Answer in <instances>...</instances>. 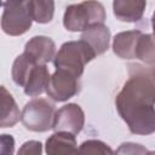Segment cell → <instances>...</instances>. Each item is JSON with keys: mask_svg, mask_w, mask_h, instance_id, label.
Masks as SVG:
<instances>
[{"mask_svg": "<svg viewBox=\"0 0 155 155\" xmlns=\"http://www.w3.org/2000/svg\"><path fill=\"white\" fill-rule=\"evenodd\" d=\"M85 125V114L76 103H69L56 110L53 126L54 131H67L74 134L81 132Z\"/></svg>", "mask_w": 155, "mask_h": 155, "instance_id": "obj_7", "label": "cell"}, {"mask_svg": "<svg viewBox=\"0 0 155 155\" xmlns=\"http://www.w3.org/2000/svg\"><path fill=\"white\" fill-rule=\"evenodd\" d=\"M39 63L27 52H23L22 54L17 56L12 64V70H11L13 82L21 87H24L33 69Z\"/></svg>", "mask_w": 155, "mask_h": 155, "instance_id": "obj_14", "label": "cell"}, {"mask_svg": "<svg viewBox=\"0 0 155 155\" xmlns=\"http://www.w3.org/2000/svg\"><path fill=\"white\" fill-rule=\"evenodd\" d=\"M151 27H153V35L155 36V11L151 16Z\"/></svg>", "mask_w": 155, "mask_h": 155, "instance_id": "obj_21", "label": "cell"}, {"mask_svg": "<svg viewBox=\"0 0 155 155\" xmlns=\"http://www.w3.org/2000/svg\"><path fill=\"white\" fill-rule=\"evenodd\" d=\"M22 116V113L19 111L17 103L15 102L12 94L1 86V120H0V127H12L15 126Z\"/></svg>", "mask_w": 155, "mask_h": 155, "instance_id": "obj_15", "label": "cell"}, {"mask_svg": "<svg viewBox=\"0 0 155 155\" xmlns=\"http://www.w3.org/2000/svg\"><path fill=\"white\" fill-rule=\"evenodd\" d=\"M30 10L33 21L40 24L50 23L54 15V0H31Z\"/></svg>", "mask_w": 155, "mask_h": 155, "instance_id": "obj_17", "label": "cell"}, {"mask_svg": "<svg viewBox=\"0 0 155 155\" xmlns=\"http://www.w3.org/2000/svg\"><path fill=\"white\" fill-rule=\"evenodd\" d=\"M81 40L87 42L94 51L97 56L104 53L109 48L110 42V30L103 24H94L88 27L81 34Z\"/></svg>", "mask_w": 155, "mask_h": 155, "instance_id": "obj_11", "label": "cell"}, {"mask_svg": "<svg viewBox=\"0 0 155 155\" xmlns=\"http://www.w3.org/2000/svg\"><path fill=\"white\" fill-rule=\"evenodd\" d=\"M140 30H127L116 34L113 39V51L122 59H133L137 40L140 36Z\"/></svg>", "mask_w": 155, "mask_h": 155, "instance_id": "obj_12", "label": "cell"}, {"mask_svg": "<svg viewBox=\"0 0 155 155\" xmlns=\"http://www.w3.org/2000/svg\"><path fill=\"white\" fill-rule=\"evenodd\" d=\"M31 0H4L1 29L10 36H19L25 34L33 23Z\"/></svg>", "mask_w": 155, "mask_h": 155, "instance_id": "obj_4", "label": "cell"}, {"mask_svg": "<svg viewBox=\"0 0 155 155\" xmlns=\"http://www.w3.org/2000/svg\"><path fill=\"white\" fill-rule=\"evenodd\" d=\"M79 151L84 153V154H107V155H111L114 151L113 149L105 144L102 140L98 139H88L85 140L84 143H81V145L79 147Z\"/></svg>", "mask_w": 155, "mask_h": 155, "instance_id": "obj_18", "label": "cell"}, {"mask_svg": "<svg viewBox=\"0 0 155 155\" xmlns=\"http://www.w3.org/2000/svg\"><path fill=\"white\" fill-rule=\"evenodd\" d=\"M97 54L93 48L84 40L64 42L54 56L53 63L56 69L67 70L80 78L84 74L85 65Z\"/></svg>", "mask_w": 155, "mask_h": 155, "instance_id": "obj_3", "label": "cell"}, {"mask_svg": "<svg viewBox=\"0 0 155 155\" xmlns=\"http://www.w3.org/2000/svg\"><path fill=\"white\" fill-rule=\"evenodd\" d=\"M45 151L48 155L78 153L79 149L76 147L75 134L67 131H54V133L46 140Z\"/></svg>", "mask_w": 155, "mask_h": 155, "instance_id": "obj_10", "label": "cell"}, {"mask_svg": "<svg viewBox=\"0 0 155 155\" xmlns=\"http://www.w3.org/2000/svg\"><path fill=\"white\" fill-rule=\"evenodd\" d=\"M128 80L115 98L119 115L133 134L155 132V65L131 64Z\"/></svg>", "mask_w": 155, "mask_h": 155, "instance_id": "obj_1", "label": "cell"}, {"mask_svg": "<svg viewBox=\"0 0 155 155\" xmlns=\"http://www.w3.org/2000/svg\"><path fill=\"white\" fill-rule=\"evenodd\" d=\"M15 140L8 134H1V153L2 154H13Z\"/></svg>", "mask_w": 155, "mask_h": 155, "instance_id": "obj_20", "label": "cell"}, {"mask_svg": "<svg viewBox=\"0 0 155 155\" xmlns=\"http://www.w3.org/2000/svg\"><path fill=\"white\" fill-rule=\"evenodd\" d=\"M134 58L145 64H155V36L153 34H140L137 40Z\"/></svg>", "mask_w": 155, "mask_h": 155, "instance_id": "obj_16", "label": "cell"}, {"mask_svg": "<svg viewBox=\"0 0 155 155\" xmlns=\"http://www.w3.org/2000/svg\"><path fill=\"white\" fill-rule=\"evenodd\" d=\"M50 76L51 75H50V71H48L46 64H38L33 69L25 86L23 87L24 93L29 97H36V96H40L41 93L46 92V88H47V85L50 81Z\"/></svg>", "mask_w": 155, "mask_h": 155, "instance_id": "obj_13", "label": "cell"}, {"mask_svg": "<svg viewBox=\"0 0 155 155\" xmlns=\"http://www.w3.org/2000/svg\"><path fill=\"white\" fill-rule=\"evenodd\" d=\"M79 79L67 70L56 69L50 76L46 93L54 102H65L80 92Z\"/></svg>", "mask_w": 155, "mask_h": 155, "instance_id": "obj_6", "label": "cell"}, {"mask_svg": "<svg viewBox=\"0 0 155 155\" xmlns=\"http://www.w3.org/2000/svg\"><path fill=\"white\" fill-rule=\"evenodd\" d=\"M56 108L46 98H34L29 101L23 110L21 121L24 127L33 132H46L53 126Z\"/></svg>", "mask_w": 155, "mask_h": 155, "instance_id": "obj_5", "label": "cell"}, {"mask_svg": "<svg viewBox=\"0 0 155 155\" xmlns=\"http://www.w3.org/2000/svg\"><path fill=\"white\" fill-rule=\"evenodd\" d=\"M105 19V8L99 1L85 0L65 8L63 25L69 31H84L91 25L103 24Z\"/></svg>", "mask_w": 155, "mask_h": 155, "instance_id": "obj_2", "label": "cell"}, {"mask_svg": "<svg viewBox=\"0 0 155 155\" xmlns=\"http://www.w3.org/2000/svg\"><path fill=\"white\" fill-rule=\"evenodd\" d=\"M147 7V0H114L113 13L121 22H138Z\"/></svg>", "mask_w": 155, "mask_h": 155, "instance_id": "obj_9", "label": "cell"}, {"mask_svg": "<svg viewBox=\"0 0 155 155\" xmlns=\"http://www.w3.org/2000/svg\"><path fill=\"white\" fill-rule=\"evenodd\" d=\"M24 52L29 53L39 64H46L54 59L56 45L51 38L38 35L33 36L29 41H27L24 46Z\"/></svg>", "mask_w": 155, "mask_h": 155, "instance_id": "obj_8", "label": "cell"}, {"mask_svg": "<svg viewBox=\"0 0 155 155\" xmlns=\"http://www.w3.org/2000/svg\"><path fill=\"white\" fill-rule=\"evenodd\" d=\"M42 151V144L38 140H28L22 144L18 150L21 155H40Z\"/></svg>", "mask_w": 155, "mask_h": 155, "instance_id": "obj_19", "label": "cell"}]
</instances>
